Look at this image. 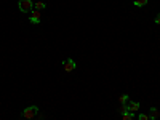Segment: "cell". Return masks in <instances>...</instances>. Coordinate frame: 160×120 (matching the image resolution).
Returning <instances> with one entry per match:
<instances>
[{
  "label": "cell",
  "instance_id": "1",
  "mask_svg": "<svg viewBox=\"0 0 160 120\" xmlns=\"http://www.w3.org/2000/svg\"><path fill=\"white\" fill-rule=\"evenodd\" d=\"M18 8L22 13H31L34 10V2H32V0H19V2H18Z\"/></svg>",
  "mask_w": 160,
  "mask_h": 120
},
{
  "label": "cell",
  "instance_id": "2",
  "mask_svg": "<svg viewBox=\"0 0 160 120\" xmlns=\"http://www.w3.org/2000/svg\"><path fill=\"white\" fill-rule=\"evenodd\" d=\"M37 114H38V108H37V106H29V108H26L22 111V117L26 120H32Z\"/></svg>",
  "mask_w": 160,
  "mask_h": 120
},
{
  "label": "cell",
  "instance_id": "3",
  "mask_svg": "<svg viewBox=\"0 0 160 120\" xmlns=\"http://www.w3.org/2000/svg\"><path fill=\"white\" fill-rule=\"evenodd\" d=\"M29 22H32V24H40V22H42V13H40L38 10H32L31 15H29Z\"/></svg>",
  "mask_w": 160,
  "mask_h": 120
},
{
  "label": "cell",
  "instance_id": "4",
  "mask_svg": "<svg viewBox=\"0 0 160 120\" xmlns=\"http://www.w3.org/2000/svg\"><path fill=\"white\" fill-rule=\"evenodd\" d=\"M75 68H77V64H75L74 59L68 58L66 61H62V69H64L66 72H72V71H75Z\"/></svg>",
  "mask_w": 160,
  "mask_h": 120
},
{
  "label": "cell",
  "instance_id": "5",
  "mask_svg": "<svg viewBox=\"0 0 160 120\" xmlns=\"http://www.w3.org/2000/svg\"><path fill=\"white\" fill-rule=\"evenodd\" d=\"M128 109H130V112H138L139 111V102H136V101H128Z\"/></svg>",
  "mask_w": 160,
  "mask_h": 120
},
{
  "label": "cell",
  "instance_id": "6",
  "mask_svg": "<svg viewBox=\"0 0 160 120\" xmlns=\"http://www.w3.org/2000/svg\"><path fill=\"white\" fill-rule=\"evenodd\" d=\"M151 114H149V117H151V120H157L158 117H160V112L157 111V108H151V111H149Z\"/></svg>",
  "mask_w": 160,
  "mask_h": 120
},
{
  "label": "cell",
  "instance_id": "7",
  "mask_svg": "<svg viewBox=\"0 0 160 120\" xmlns=\"http://www.w3.org/2000/svg\"><path fill=\"white\" fill-rule=\"evenodd\" d=\"M128 112H130V109H128L127 104H120V106H118V115H125V114H128Z\"/></svg>",
  "mask_w": 160,
  "mask_h": 120
},
{
  "label": "cell",
  "instance_id": "8",
  "mask_svg": "<svg viewBox=\"0 0 160 120\" xmlns=\"http://www.w3.org/2000/svg\"><path fill=\"white\" fill-rule=\"evenodd\" d=\"M45 8H47V3H43V2H35L34 3V10L40 11V10H45Z\"/></svg>",
  "mask_w": 160,
  "mask_h": 120
},
{
  "label": "cell",
  "instance_id": "9",
  "mask_svg": "<svg viewBox=\"0 0 160 120\" xmlns=\"http://www.w3.org/2000/svg\"><path fill=\"white\" fill-rule=\"evenodd\" d=\"M128 101H130V96L128 95H122V96L118 98V102L120 104H128Z\"/></svg>",
  "mask_w": 160,
  "mask_h": 120
},
{
  "label": "cell",
  "instance_id": "10",
  "mask_svg": "<svg viewBox=\"0 0 160 120\" xmlns=\"http://www.w3.org/2000/svg\"><path fill=\"white\" fill-rule=\"evenodd\" d=\"M148 2H149V0H135L133 3H135V7H146Z\"/></svg>",
  "mask_w": 160,
  "mask_h": 120
},
{
  "label": "cell",
  "instance_id": "11",
  "mask_svg": "<svg viewBox=\"0 0 160 120\" xmlns=\"http://www.w3.org/2000/svg\"><path fill=\"white\" fill-rule=\"evenodd\" d=\"M122 120H135V112H128V114L122 115Z\"/></svg>",
  "mask_w": 160,
  "mask_h": 120
},
{
  "label": "cell",
  "instance_id": "12",
  "mask_svg": "<svg viewBox=\"0 0 160 120\" xmlns=\"http://www.w3.org/2000/svg\"><path fill=\"white\" fill-rule=\"evenodd\" d=\"M138 120H151V117L148 114H139L138 115Z\"/></svg>",
  "mask_w": 160,
  "mask_h": 120
},
{
  "label": "cell",
  "instance_id": "13",
  "mask_svg": "<svg viewBox=\"0 0 160 120\" xmlns=\"http://www.w3.org/2000/svg\"><path fill=\"white\" fill-rule=\"evenodd\" d=\"M154 22H155L157 26H160V13H158V15L155 16V19H154Z\"/></svg>",
  "mask_w": 160,
  "mask_h": 120
}]
</instances>
